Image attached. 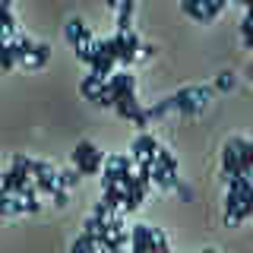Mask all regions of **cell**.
<instances>
[{"instance_id": "obj_1", "label": "cell", "mask_w": 253, "mask_h": 253, "mask_svg": "<svg viewBox=\"0 0 253 253\" xmlns=\"http://www.w3.org/2000/svg\"><path fill=\"white\" fill-rule=\"evenodd\" d=\"M209 95H212V89H209V85H187V89L174 92V95H168V98H171L174 111H180V114L193 117V114H200V111L206 108Z\"/></svg>"}, {"instance_id": "obj_2", "label": "cell", "mask_w": 253, "mask_h": 253, "mask_svg": "<svg viewBox=\"0 0 253 253\" xmlns=\"http://www.w3.org/2000/svg\"><path fill=\"white\" fill-rule=\"evenodd\" d=\"M73 165H76L79 174H98L101 165H105V155L95 149V142L79 139L76 142V152H73Z\"/></svg>"}, {"instance_id": "obj_3", "label": "cell", "mask_w": 253, "mask_h": 253, "mask_svg": "<svg viewBox=\"0 0 253 253\" xmlns=\"http://www.w3.org/2000/svg\"><path fill=\"white\" fill-rule=\"evenodd\" d=\"M114 111H117V114H121V117H126V121H133L136 126H146V124H149V117H146V108L139 105L136 92H126L124 98H117Z\"/></svg>"}, {"instance_id": "obj_4", "label": "cell", "mask_w": 253, "mask_h": 253, "mask_svg": "<svg viewBox=\"0 0 253 253\" xmlns=\"http://www.w3.org/2000/svg\"><path fill=\"white\" fill-rule=\"evenodd\" d=\"M63 35H67V42L76 47H95V38H92V32L89 26H85L79 16H73V19H67V26H63Z\"/></svg>"}, {"instance_id": "obj_5", "label": "cell", "mask_w": 253, "mask_h": 253, "mask_svg": "<svg viewBox=\"0 0 253 253\" xmlns=\"http://www.w3.org/2000/svg\"><path fill=\"white\" fill-rule=\"evenodd\" d=\"M158 139L152 136V133H139L136 139H133V146H130V155H133V162H142V158H152L158 152Z\"/></svg>"}, {"instance_id": "obj_6", "label": "cell", "mask_w": 253, "mask_h": 253, "mask_svg": "<svg viewBox=\"0 0 253 253\" xmlns=\"http://www.w3.org/2000/svg\"><path fill=\"white\" fill-rule=\"evenodd\" d=\"M221 168H225V180H234V177H244L241 174V155L231 142L221 146Z\"/></svg>"}, {"instance_id": "obj_7", "label": "cell", "mask_w": 253, "mask_h": 253, "mask_svg": "<svg viewBox=\"0 0 253 253\" xmlns=\"http://www.w3.org/2000/svg\"><path fill=\"white\" fill-rule=\"evenodd\" d=\"M139 47H142V44H139V35H136V32L124 35V44H121V57H117V63H121V67L126 70L133 60L139 57Z\"/></svg>"}, {"instance_id": "obj_8", "label": "cell", "mask_w": 253, "mask_h": 253, "mask_svg": "<svg viewBox=\"0 0 253 253\" xmlns=\"http://www.w3.org/2000/svg\"><path fill=\"white\" fill-rule=\"evenodd\" d=\"M35 190H38V193H57V190H60V174L57 171H47V174H38V177H35Z\"/></svg>"}, {"instance_id": "obj_9", "label": "cell", "mask_w": 253, "mask_h": 253, "mask_svg": "<svg viewBox=\"0 0 253 253\" xmlns=\"http://www.w3.org/2000/svg\"><path fill=\"white\" fill-rule=\"evenodd\" d=\"M105 83H108V79H101V76L89 73V76L83 79V85H79V92H83V95H85V98H89V101H95V98H98V95H101V89H105Z\"/></svg>"}, {"instance_id": "obj_10", "label": "cell", "mask_w": 253, "mask_h": 253, "mask_svg": "<svg viewBox=\"0 0 253 253\" xmlns=\"http://www.w3.org/2000/svg\"><path fill=\"white\" fill-rule=\"evenodd\" d=\"M146 193H149L146 187H136V190H126V200H124V212H136V209H139V203L146 200Z\"/></svg>"}, {"instance_id": "obj_11", "label": "cell", "mask_w": 253, "mask_h": 253, "mask_svg": "<svg viewBox=\"0 0 253 253\" xmlns=\"http://www.w3.org/2000/svg\"><path fill=\"white\" fill-rule=\"evenodd\" d=\"M105 165H108V168H117V171H133V168H136L133 155H111V158H105Z\"/></svg>"}, {"instance_id": "obj_12", "label": "cell", "mask_w": 253, "mask_h": 253, "mask_svg": "<svg viewBox=\"0 0 253 253\" xmlns=\"http://www.w3.org/2000/svg\"><path fill=\"white\" fill-rule=\"evenodd\" d=\"M155 162L162 165V168L168 171L171 177H177V162H174V155L168 152V149H158V152H155Z\"/></svg>"}, {"instance_id": "obj_13", "label": "cell", "mask_w": 253, "mask_h": 253, "mask_svg": "<svg viewBox=\"0 0 253 253\" xmlns=\"http://www.w3.org/2000/svg\"><path fill=\"white\" fill-rule=\"evenodd\" d=\"M47 57H51V47H47V44H35V51H32V57H29L26 67H44Z\"/></svg>"}, {"instance_id": "obj_14", "label": "cell", "mask_w": 253, "mask_h": 253, "mask_svg": "<svg viewBox=\"0 0 253 253\" xmlns=\"http://www.w3.org/2000/svg\"><path fill=\"white\" fill-rule=\"evenodd\" d=\"M13 67H16V57L10 51V42H0V73H3V70H13Z\"/></svg>"}, {"instance_id": "obj_15", "label": "cell", "mask_w": 253, "mask_h": 253, "mask_svg": "<svg viewBox=\"0 0 253 253\" xmlns=\"http://www.w3.org/2000/svg\"><path fill=\"white\" fill-rule=\"evenodd\" d=\"M180 6H184V13H190L196 22H206V13H203V3H200V0H184Z\"/></svg>"}, {"instance_id": "obj_16", "label": "cell", "mask_w": 253, "mask_h": 253, "mask_svg": "<svg viewBox=\"0 0 253 253\" xmlns=\"http://www.w3.org/2000/svg\"><path fill=\"white\" fill-rule=\"evenodd\" d=\"M76 184H79V171L76 168L60 171V190H70V187H76Z\"/></svg>"}, {"instance_id": "obj_17", "label": "cell", "mask_w": 253, "mask_h": 253, "mask_svg": "<svg viewBox=\"0 0 253 253\" xmlns=\"http://www.w3.org/2000/svg\"><path fill=\"white\" fill-rule=\"evenodd\" d=\"M215 89H218V92H228V89H234V73H231V70L218 73V79H215Z\"/></svg>"}, {"instance_id": "obj_18", "label": "cell", "mask_w": 253, "mask_h": 253, "mask_svg": "<svg viewBox=\"0 0 253 253\" xmlns=\"http://www.w3.org/2000/svg\"><path fill=\"white\" fill-rule=\"evenodd\" d=\"M174 190H177V193H180V196H184V200H187V203H190V200H193V190H190L187 184H180V180H177V187H174Z\"/></svg>"}, {"instance_id": "obj_19", "label": "cell", "mask_w": 253, "mask_h": 253, "mask_svg": "<svg viewBox=\"0 0 253 253\" xmlns=\"http://www.w3.org/2000/svg\"><path fill=\"white\" fill-rule=\"evenodd\" d=\"M54 206H60V209L67 206V190H57V193H54Z\"/></svg>"}, {"instance_id": "obj_20", "label": "cell", "mask_w": 253, "mask_h": 253, "mask_svg": "<svg viewBox=\"0 0 253 253\" xmlns=\"http://www.w3.org/2000/svg\"><path fill=\"white\" fill-rule=\"evenodd\" d=\"M152 54H155L152 44H142V47H139V57H152Z\"/></svg>"}, {"instance_id": "obj_21", "label": "cell", "mask_w": 253, "mask_h": 253, "mask_svg": "<svg viewBox=\"0 0 253 253\" xmlns=\"http://www.w3.org/2000/svg\"><path fill=\"white\" fill-rule=\"evenodd\" d=\"M244 42H247V47L253 51V35H247V38H244Z\"/></svg>"}, {"instance_id": "obj_22", "label": "cell", "mask_w": 253, "mask_h": 253, "mask_svg": "<svg viewBox=\"0 0 253 253\" xmlns=\"http://www.w3.org/2000/svg\"><path fill=\"white\" fill-rule=\"evenodd\" d=\"M95 253H108V250H101V247H98V250H95Z\"/></svg>"}, {"instance_id": "obj_23", "label": "cell", "mask_w": 253, "mask_h": 253, "mask_svg": "<svg viewBox=\"0 0 253 253\" xmlns=\"http://www.w3.org/2000/svg\"><path fill=\"white\" fill-rule=\"evenodd\" d=\"M203 253H218V250H203Z\"/></svg>"}, {"instance_id": "obj_24", "label": "cell", "mask_w": 253, "mask_h": 253, "mask_svg": "<svg viewBox=\"0 0 253 253\" xmlns=\"http://www.w3.org/2000/svg\"><path fill=\"white\" fill-rule=\"evenodd\" d=\"M250 79H253V67H250Z\"/></svg>"}, {"instance_id": "obj_25", "label": "cell", "mask_w": 253, "mask_h": 253, "mask_svg": "<svg viewBox=\"0 0 253 253\" xmlns=\"http://www.w3.org/2000/svg\"><path fill=\"white\" fill-rule=\"evenodd\" d=\"M117 253H126V250H117Z\"/></svg>"}, {"instance_id": "obj_26", "label": "cell", "mask_w": 253, "mask_h": 253, "mask_svg": "<svg viewBox=\"0 0 253 253\" xmlns=\"http://www.w3.org/2000/svg\"><path fill=\"white\" fill-rule=\"evenodd\" d=\"M0 215H3V212H0Z\"/></svg>"}]
</instances>
